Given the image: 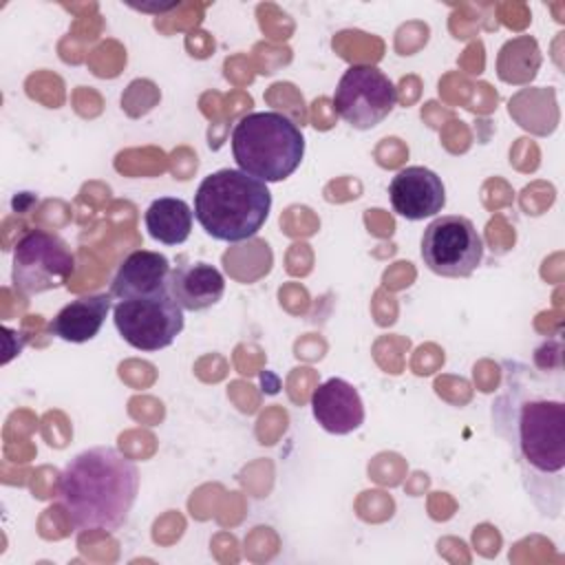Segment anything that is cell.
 <instances>
[{
    "instance_id": "cell-1",
    "label": "cell",
    "mask_w": 565,
    "mask_h": 565,
    "mask_svg": "<svg viewBox=\"0 0 565 565\" xmlns=\"http://www.w3.org/2000/svg\"><path fill=\"white\" fill-rule=\"evenodd\" d=\"M490 404L494 435L510 448L527 499L541 516L565 510V375L561 358L550 366L505 360Z\"/></svg>"
},
{
    "instance_id": "cell-2",
    "label": "cell",
    "mask_w": 565,
    "mask_h": 565,
    "mask_svg": "<svg viewBox=\"0 0 565 565\" xmlns=\"http://www.w3.org/2000/svg\"><path fill=\"white\" fill-rule=\"evenodd\" d=\"M139 494V468L113 446L75 455L57 479V499L77 530L117 532Z\"/></svg>"
},
{
    "instance_id": "cell-3",
    "label": "cell",
    "mask_w": 565,
    "mask_h": 565,
    "mask_svg": "<svg viewBox=\"0 0 565 565\" xmlns=\"http://www.w3.org/2000/svg\"><path fill=\"white\" fill-rule=\"evenodd\" d=\"M271 210L267 183L236 168L210 172L194 194V218L203 232L223 243L254 238Z\"/></svg>"
},
{
    "instance_id": "cell-4",
    "label": "cell",
    "mask_w": 565,
    "mask_h": 565,
    "mask_svg": "<svg viewBox=\"0 0 565 565\" xmlns=\"http://www.w3.org/2000/svg\"><path fill=\"white\" fill-rule=\"evenodd\" d=\"M232 154L238 170L263 183H278L298 170L305 137L298 124L282 113H247L234 124Z\"/></svg>"
},
{
    "instance_id": "cell-5",
    "label": "cell",
    "mask_w": 565,
    "mask_h": 565,
    "mask_svg": "<svg viewBox=\"0 0 565 565\" xmlns=\"http://www.w3.org/2000/svg\"><path fill=\"white\" fill-rule=\"evenodd\" d=\"M75 256L64 238L46 230H29L13 247L11 280L24 296L66 287Z\"/></svg>"
},
{
    "instance_id": "cell-6",
    "label": "cell",
    "mask_w": 565,
    "mask_h": 565,
    "mask_svg": "<svg viewBox=\"0 0 565 565\" xmlns=\"http://www.w3.org/2000/svg\"><path fill=\"white\" fill-rule=\"evenodd\" d=\"M422 258L437 276L468 278L481 265L483 241L470 218L441 214L424 230Z\"/></svg>"
},
{
    "instance_id": "cell-7",
    "label": "cell",
    "mask_w": 565,
    "mask_h": 565,
    "mask_svg": "<svg viewBox=\"0 0 565 565\" xmlns=\"http://www.w3.org/2000/svg\"><path fill=\"white\" fill-rule=\"evenodd\" d=\"M333 106L351 128L371 130L397 106V88L377 66L351 64L333 90Z\"/></svg>"
},
{
    "instance_id": "cell-8",
    "label": "cell",
    "mask_w": 565,
    "mask_h": 565,
    "mask_svg": "<svg viewBox=\"0 0 565 565\" xmlns=\"http://www.w3.org/2000/svg\"><path fill=\"white\" fill-rule=\"evenodd\" d=\"M113 320L119 335L139 351H161L183 331L185 318L179 302L168 294L152 298L117 300Z\"/></svg>"
},
{
    "instance_id": "cell-9",
    "label": "cell",
    "mask_w": 565,
    "mask_h": 565,
    "mask_svg": "<svg viewBox=\"0 0 565 565\" xmlns=\"http://www.w3.org/2000/svg\"><path fill=\"white\" fill-rule=\"evenodd\" d=\"M393 210L406 221L437 216L446 205V188L437 172L424 166L402 168L388 183Z\"/></svg>"
},
{
    "instance_id": "cell-10",
    "label": "cell",
    "mask_w": 565,
    "mask_h": 565,
    "mask_svg": "<svg viewBox=\"0 0 565 565\" xmlns=\"http://www.w3.org/2000/svg\"><path fill=\"white\" fill-rule=\"evenodd\" d=\"M170 260L150 249H137L130 252L117 267L113 282H110V296L117 300H132V298H152L168 294L170 282Z\"/></svg>"
},
{
    "instance_id": "cell-11",
    "label": "cell",
    "mask_w": 565,
    "mask_h": 565,
    "mask_svg": "<svg viewBox=\"0 0 565 565\" xmlns=\"http://www.w3.org/2000/svg\"><path fill=\"white\" fill-rule=\"evenodd\" d=\"M311 413L331 435H349L364 422L362 397L358 388L342 377H329L311 393Z\"/></svg>"
},
{
    "instance_id": "cell-12",
    "label": "cell",
    "mask_w": 565,
    "mask_h": 565,
    "mask_svg": "<svg viewBox=\"0 0 565 565\" xmlns=\"http://www.w3.org/2000/svg\"><path fill=\"white\" fill-rule=\"evenodd\" d=\"M170 296L183 311H205L225 294L223 274L210 263H188L170 271Z\"/></svg>"
},
{
    "instance_id": "cell-13",
    "label": "cell",
    "mask_w": 565,
    "mask_h": 565,
    "mask_svg": "<svg viewBox=\"0 0 565 565\" xmlns=\"http://www.w3.org/2000/svg\"><path fill=\"white\" fill-rule=\"evenodd\" d=\"M110 309H113L110 294L79 296L55 313V318L49 322V331L64 342H75V344L88 342L99 333Z\"/></svg>"
},
{
    "instance_id": "cell-14",
    "label": "cell",
    "mask_w": 565,
    "mask_h": 565,
    "mask_svg": "<svg viewBox=\"0 0 565 565\" xmlns=\"http://www.w3.org/2000/svg\"><path fill=\"white\" fill-rule=\"evenodd\" d=\"M194 221V210L177 196L154 199L146 214L143 223L148 234L163 245H181L188 241Z\"/></svg>"
},
{
    "instance_id": "cell-15",
    "label": "cell",
    "mask_w": 565,
    "mask_h": 565,
    "mask_svg": "<svg viewBox=\"0 0 565 565\" xmlns=\"http://www.w3.org/2000/svg\"><path fill=\"white\" fill-rule=\"evenodd\" d=\"M541 60L539 42L532 35H516L499 49L497 75L508 84H527L536 77Z\"/></svg>"
}]
</instances>
